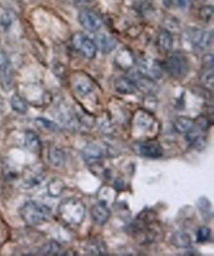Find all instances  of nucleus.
<instances>
[{
    "label": "nucleus",
    "mask_w": 214,
    "mask_h": 256,
    "mask_svg": "<svg viewBox=\"0 0 214 256\" xmlns=\"http://www.w3.org/2000/svg\"><path fill=\"white\" fill-rule=\"evenodd\" d=\"M19 214L25 224L37 226L50 222L52 209L44 203L30 200L25 202L19 209Z\"/></svg>",
    "instance_id": "f257e3e1"
},
{
    "label": "nucleus",
    "mask_w": 214,
    "mask_h": 256,
    "mask_svg": "<svg viewBox=\"0 0 214 256\" xmlns=\"http://www.w3.org/2000/svg\"><path fill=\"white\" fill-rule=\"evenodd\" d=\"M58 213L60 219L64 224L79 226L83 223L85 219L86 208L80 199L69 197L61 201Z\"/></svg>",
    "instance_id": "f03ea898"
},
{
    "label": "nucleus",
    "mask_w": 214,
    "mask_h": 256,
    "mask_svg": "<svg viewBox=\"0 0 214 256\" xmlns=\"http://www.w3.org/2000/svg\"><path fill=\"white\" fill-rule=\"evenodd\" d=\"M164 68L172 77L180 79L186 75L188 71V62L183 54H174L168 58L164 64Z\"/></svg>",
    "instance_id": "7ed1b4c3"
},
{
    "label": "nucleus",
    "mask_w": 214,
    "mask_h": 256,
    "mask_svg": "<svg viewBox=\"0 0 214 256\" xmlns=\"http://www.w3.org/2000/svg\"><path fill=\"white\" fill-rule=\"evenodd\" d=\"M71 86L73 91L82 98L90 96L96 87L91 77L84 72H77L73 74L71 78Z\"/></svg>",
    "instance_id": "20e7f679"
},
{
    "label": "nucleus",
    "mask_w": 214,
    "mask_h": 256,
    "mask_svg": "<svg viewBox=\"0 0 214 256\" xmlns=\"http://www.w3.org/2000/svg\"><path fill=\"white\" fill-rule=\"evenodd\" d=\"M72 46L73 48L79 52L84 58L92 60L97 54V46L95 42L83 32H76L72 36Z\"/></svg>",
    "instance_id": "39448f33"
},
{
    "label": "nucleus",
    "mask_w": 214,
    "mask_h": 256,
    "mask_svg": "<svg viewBox=\"0 0 214 256\" xmlns=\"http://www.w3.org/2000/svg\"><path fill=\"white\" fill-rule=\"evenodd\" d=\"M187 40L190 44L197 50H203L208 48L213 40V34L199 28H190L186 32Z\"/></svg>",
    "instance_id": "423d86ee"
},
{
    "label": "nucleus",
    "mask_w": 214,
    "mask_h": 256,
    "mask_svg": "<svg viewBox=\"0 0 214 256\" xmlns=\"http://www.w3.org/2000/svg\"><path fill=\"white\" fill-rule=\"evenodd\" d=\"M137 73L145 76L151 80H158L162 77V67L156 60L150 58H141L137 62Z\"/></svg>",
    "instance_id": "0eeeda50"
},
{
    "label": "nucleus",
    "mask_w": 214,
    "mask_h": 256,
    "mask_svg": "<svg viewBox=\"0 0 214 256\" xmlns=\"http://www.w3.org/2000/svg\"><path fill=\"white\" fill-rule=\"evenodd\" d=\"M13 83L14 74L11 62L5 52H0V85L5 91H9Z\"/></svg>",
    "instance_id": "6e6552de"
},
{
    "label": "nucleus",
    "mask_w": 214,
    "mask_h": 256,
    "mask_svg": "<svg viewBox=\"0 0 214 256\" xmlns=\"http://www.w3.org/2000/svg\"><path fill=\"white\" fill-rule=\"evenodd\" d=\"M46 178V172L42 164H35L28 166L23 174V186L32 188L39 186Z\"/></svg>",
    "instance_id": "1a4fd4ad"
},
{
    "label": "nucleus",
    "mask_w": 214,
    "mask_h": 256,
    "mask_svg": "<svg viewBox=\"0 0 214 256\" xmlns=\"http://www.w3.org/2000/svg\"><path fill=\"white\" fill-rule=\"evenodd\" d=\"M78 21L80 25L88 32H96L102 27V20L99 15L88 9H84L79 12Z\"/></svg>",
    "instance_id": "9d476101"
},
{
    "label": "nucleus",
    "mask_w": 214,
    "mask_h": 256,
    "mask_svg": "<svg viewBox=\"0 0 214 256\" xmlns=\"http://www.w3.org/2000/svg\"><path fill=\"white\" fill-rule=\"evenodd\" d=\"M138 155L148 159H159L163 156V148L160 144L153 141H145L138 143L135 146Z\"/></svg>",
    "instance_id": "9b49d317"
},
{
    "label": "nucleus",
    "mask_w": 214,
    "mask_h": 256,
    "mask_svg": "<svg viewBox=\"0 0 214 256\" xmlns=\"http://www.w3.org/2000/svg\"><path fill=\"white\" fill-rule=\"evenodd\" d=\"M133 124L138 130L149 133L154 130L156 120L152 114L145 110H138L133 118Z\"/></svg>",
    "instance_id": "f8f14e48"
},
{
    "label": "nucleus",
    "mask_w": 214,
    "mask_h": 256,
    "mask_svg": "<svg viewBox=\"0 0 214 256\" xmlns=\"http://www.w3.org/2000/svg\"><path fill=\"white\" fill-rule=\"evenodd\" d=\"M91 218L93 222L98 226L108 223L111 218V210L105 201L101 200L92 206Z\"/></svg>",
    "instance_id": "ddd939ff"
},
{
    "label": "nucleus",
    "mask_w": 214,
    "mask_h": 256,
    "mask_svg": "<svg viewBox=\"0 0 214 256\" xmlns=\"http://www.w3.org/2000/svg\"><path fill=\"white\" fill-rule=\"evenodd\" d=\"M95 44L97 50H100L103 54L112 52L118 46V42L111 36L105 34H99L95 38Z\"/></svg>",
    "instance_id": "4468645a"
},
{
    "label": "nucleus",
    "mask_w": 214,
    "mask_h": 256,
    "mask_svg": "<svg viewBox=\"0 0 214 256\" xmlns=\"http://www.w3.org/2000/svg\"><path fill=\"white\" fill-rule=\"evenodd\" d=\"M117 93L121 95H133L138 90L134 81L128 77H119L114 83Z\"/></svg>",
    "instance_id": "2eb2a0df"
},
{
    "label": "nucleus",
    "mask_w": 214,
    "mask_h": 256,
    "mask_svg": "<svg viewBox=\"0 0 214 256\" xmlns=\"http://www.w3.org/2000/svg\"><path fill=\"white\" fill-rule=\"evenodd\" d=\"M83 159L87 164H96L104 157L103 149L97 144H88L82 151Z\"/></svg>",
    "instance_id": "dca6fc26"
},
{
    "label": "nucleus",
    "mask_w": 214,
    "mask_h": 256,
    "mask_svg": "<svg viewBox=\"0 0 214 256\" xmlns=\"http://www.w3.org/2000/svg\"><path fill=\"white\" fill-rule=\"evenodd\" d=\"M86 250L91 256H106V254H108L107 244L100 238H95L90 240L86 246Z\"/></svg>",
    "instance_id": "f3484780"
},
{
    "label": "nucleus",
    "mask_w": 214,
    "mask_h": 256,
    "mask_svg": "<svg viewBox=\"0 0 214 256\" xmlns=\"http://www.w3.org/2000/svg\"><path fill=\"white\" fill-rule=\"evenodd\" d=\"M24 144L31 153L38 154L42 149V142L37 133L32 130H28L24 136Z\"/></svg>",
    "instance_id": "a211bd4d"
},
{
    "label": "nucleus",
    "mask_w": 214,
    "mask_h": 256,
    "mask_svg": "<svg viewBox=\"0 0 214 256\" xmlns=\"http://www.w3.org/2000/svg\"><path fill=\"white\" fill-rule=\"evenodd\" d=\"M171 244L177 248H188L191 244V238L186 232L177 230L171 236Z\"/></svg>",
    "instance_id": "6ab92c4d"
},
{
    "label": "nucleus",
    "mask_w": 214,
    "mask_h": 256,
    "mask_svg": "<svg viewBox=\"0 0 214 256\" xmlns=\"http://www.w3.org/2000/svg\"><path fill=\"white\" fill-rule=\"evenodd\" d=\"M48 160L53 166L62 168L65 164V154L60 148L53 146L48 151Z\"/></svg>",
    "instance_id": "aec40b11"
},
{
    "label": "nucleus",
    "mask_w": 214,
    "mask_h": 256,
    "mask_svg": "<svg viewBox=\"0 0 214 256\" xmlns=\"http://www.w3.org/2000/svg\"><path fill=\"white\" fill-rule=\"evenodd\" d=\"M158 46L165 52H170L174 46V38L172 34L168 30H162L157 36Z\"/></svg>",
    "instance_id": "412c9836"
},
{
    "label": "nucleus",
    "mask_w": 214,
    "mask_h": 256,
    "mask_svg": "<svg viewBox=\"0 0 214 256\" xmlns=\"http://www.w3.org/2000/svg\"><path fill=\"white\" fill-rule=\"evenodd\" d=\"M195 126V122L189 118L180 116L174 122L175 129L181 134H188Z\"/></svg>",
    "instance_id": "4be33fe9"
},
{
    "label": "nucleus",
    "mask_w": 214,
    "mask_h": 256,
    "mask_svg": "<svg viewBox=\"0 0 214 256\" xmlns=\"http://www.w3.org/2000/svg\"><path fill=\"white\" fill-rule=\"evenodd\" d=\"M12 110L19 114H26L28 112V102L20 95H13L10 100Z\"/></svg>",
    "instance_id": "5701e85b"
},
{
    "label": "nucleus",
    "mask_w": 214,
    "mask_h": 256,
    "mask_svg": "<svg viewBox=\"0 0 214 256\" xmlns=\"http://www.w3.org/2000/svg\"><path fill=\"white\" fill-rule=\"evenodd\" d=\"M13 24V16L11 12L0 5V32H7Z\"/></svg>",
    "instance_id": "b1692460"
},
{
    "label": "nucleus",
    "mask_w": 214,
    "mask_h": 256,
    "mask_svg": "<svg viewBox=\"0 0 214 256\" xmlns=\"http://www.w3.org/2000/svg\"><path fill=\"white\" fill-rule=\"evenodd\" d=\"M65 184L61 178H53L48 184V193L50 196L57 198L60 197L64 192Z\"/></svg>",
    "instance_id": "393cba45"
},
{
    "label": "nucleus",
    "mask_w": 214,
    "mask_h": 256,
    "mask_svg": "<svg viewBox=\"0 0 214 256\" xmlns=\"http://www.w3.org/2000/svg\"><path fill=\"white\" fill-rule=\"evenodd\" d=\"M200 80L206 88L210 90L213 89V66H203Z\"/></svg>",
    "instance_id": "a878e982"
},
{
    "label": "nucleus",
    "mask_w": 214,
    "mask_h": 256,
    "mask_svg": "<svg viewBox=\"0 0 214 256\" xmlns=\"http://www.w3.org/2000/svg\"><path fill=\"white\" fill-rule=\"evenodd\" d=\"M60 252H61V246L55 240H52L49 244H47L42 250V254L45 256H57V254H60Z\"/></svg>",
    "instance_id": "bb28decb"
},
{
    "label": "nucleus",
    "mask_w": 214,
    "mask_h": 256,
    "mask_svg": "<svg viewBox=\"0 0 214 256\" xmlns=\"http://www.w3.org/2000/svg\"><path fill=\"white\" fill-rule=\"evenodd\" d=\"M211 236V230L207 226H200L196 232V242L198 244H203L209 240Z\"/></svg>",
    "instance_id": "cd10ccee"
},
{
    "label": "nucleus",
    "mask_w": 214,
    "mask_h": 256,
    "mask_svg": "<svg viewBox=\"0 0 214 256\" xmlns=\"http://www.w3.org/2000/svg\"><path fill=\"white\" fill-rule=\"evenodd\" d=\"M36 124L39 126L45 128L47 130H50V131H57V130H59L58 124H56L54 122L49 120H47L45 118H36Z\"/></svg>",
    "instance_id": "c85d7f7f"
},
{
    "label": "nucleus",
    "mask_w": 214,
    "mask_h": 256,
    "mask_svg": "<svg viewBox=\"0 0 214 256\" xmlns=\"http://www.w3.org/2000/svg\"><path fill=\"white\" fill-rule=\"evenodd\" d=\"M199 16L203 21L209 22L213 17V7L212 6L201 7V9L199 10Z\"/></svg>",
    "instance_id": "c756f323"
},
{
    "label": "nucleus",
    "mask_w": 214,
    "mask_h": 256,
    "mask_svg": "<svg viewBox=\"0 0 214 256\" xmlns=\"http://www.w3.org/2000/svg\"><path fill=\"white\" fill-rule=\"evenodd\" d=\"M190 142L192 143V146H194V148H196L198 150L203 149L206 144L205 138L202 136H195L192 140H190Z\"/></svg>",
    "instance_id": "7c9ffc66"
},
{
    "label": "nucleus",
    "mask_w": 214,
    "mask_h": 256,
    "mask_svg": "<svg viewBox=\"0 0 214 256\" xmlns=\"http://www.w3.org/2000/svg\"><path fill=\"white\" fill-rule=\"evenodd\" d=\"M70 1L77 6H87L91 4L94 0H70Z\"/></svg>",
    "instance_id": "2f4dec72"
},
{
    "label": "nucleus",
    "mask_w": 214,
    "mask_h": 256,
    "mask_svg": "<svg viewBox=\"0 0 214 256\" xmlns=\"http://www.w3.org/2000/svg\"><path fill=\"white\" fill-rule=\"evenodd\" d=\"M6 228H3V223L0 221V244L6 240Z\"/></svg>",
    "instance_id": "473e14b6"
},
{
    "label": "nucleus",
    "mask_w": 214,
    "mask_h": 256,
    "mask_svg": "<svg viewBox=\"0 0 214 256\" xmlns=\"http://www.w3.org/2000/svg\"><path fill=\"white\" fill-rule=\"evenodd\" d=\"M191 0H178V4L181 6V7H186L189 3H190Z\"/></svg>",
    "instance_id": "72a5a7b5"
}]
</instances>
